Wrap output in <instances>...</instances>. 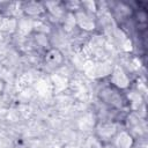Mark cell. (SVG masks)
Wrapping results in <instances>:
<instances>
[{"label":"cell","mask_w":148,"mask_h":148,"mask_svg":"<svg viewBox=\"0 0 148 148\" xmlns=\"http://www.w3.org/2000/svg\"><path fill=\"white\" fill-rule=\"evenodd\" d=\"M97 96H98V99L103 104H105L108 108H110L112 110L120 111V110H124L127 106H130V101H128L127 96L125 95L124 90L118 89L110 82L103 84L98 89Z\"/></svg>","instance_id":"6da1fadb"},{"label":"cell","mask_w":148,"mask_h":148,"mask_svg":"<svg viewBox=\"0 0 148 148\" xmlns=\"http://www.w3.org/2000/svg\"><path fill=\"white\" fill-rule=\"evenodd\" d=\"M120 130L119 123L110 119L97 120L94 126V135L99 141V143L106 146L110 145L113 136Z\"/></svg>","instance_id":"7a4b0ae2"},{"label":"cell","mask_w":148,"mask_h":148,"mask_svg":"<svg viewBox=\"0 0 148 148\" xmlns=\"http://www.w3.org/2000/svg\"><path fill=\"white\" fill-rule=\"evenodd\" d=\"M74 25L84 32H92L97 28V21L94 14L84 7H79L72 10Z\"/></svg>","instance_id":"3957f363"},{"label":"cell","mask_w":148,"mask_h":148,"mask_svg":"<svg viewBox=\"0 0 148 148\" xmlns=\"http://www.w3.org/2000/svg\"><path fill=\"white\" fill-rule=\"evenodd\" d=\"M135 136L128 128H120L111 141L113 148H133L135 146Z\"/></svg>","instance_id":"277c9868"},{"label":"cell","mask_w":148,"mask_h":148,"mask_svg":"<svg viewBox=\"0 0 148 148\" xmlns=\"http://www.w3.org/2000/svg\"><path fill=\"white\" fill-rule=\"evenodd\" d=\"M21 12L25 17L37 18L46 15L45 2L40 1H24L21 3Z\"/></svg>","instance_id":"5b68a950"},{"label":"cell","mask_w":148,"mask_h":148,"mask_svg":"<svg viewBox=\"0 0 148 148\" xmlns=\"http://www.w3.org/2000/svg\"><path fill=\"white\" fill-rule=\"evenodd\" d=\"M43 61L46 67L56 69L64 65L65 62V56L58 47H49L46 51H44L43 54Z\"/></svg>","instance_id":"8992f818"},{"label":"cell","mask_w":148,"mask_h":148,"mask_svg":"<svg viewBox=\"0 0 148 148\" xmlns=\"http://www.w3.org/2000/svg\"><path fill=\"white\" fill-rule=\"evenodd\" d=\"M109 82L111 84H113L114 87H117L118 89L124 90L128 84V77H127V74L123 71V68L116 67L113 69L112 74L110 75V81Z\"/></svg>","instance_id":"52a82bcc"},{"label":"cell","mask_w":148,"mask_h":148,"mask_svg":"<svg viewBox=\"0 0 148 148\" xmlns=\"http://www.w3.org/2000/svg\"><path fill=\"white\" fill-rule=\"evenodd\" d=\"M32 40L35 43V45H37L38 47L43 49L44 51H46L49 47H51V43L49 39V36L44 32H34L32 34Z\"/></svg>","instance_id":"ba28073f"},{"label":"cell","mask_w":148,"mask_h":148,"mask_svg":"<svg viewBox=\"0 0 148 148\" xmlns=\"http://www.w3.org/2000/svg\"><path fill=\"white\" fill-rule=\"evenodd\" d=\"M5 90H6V81L2 77H0V96L5 92Z\"/></svg>","instance_id":"9c48e42d"}]
</instances>
